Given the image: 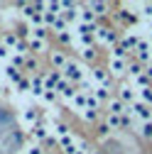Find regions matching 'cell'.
<instances>
[{
  "label": "cell",
  "mask_w": 152,
  "mask_h": 154,
  "mask_svg": "<svg viewBox=\"0 0 152 154\" xmlns=\"http://www.w3.org/2000/svg\"><path fill=\"white\" fill-rule=\"evenodd\" d=\"M128 112H132L135 118H140V120H145V122L152 120V110H150L147 105H142V103H135L132 108H128Z\"/></svg>",
  "instance_id": "cell-1"
},
{
  "label": "cell",
  "mask_w": 152,
  "mask_h": 154,
  "mask_svg": "<svg viewBox=\"0 0 152 154\" xmlns=\"http://www.w3.org/2000/svg\"><path fill=\"white\" fill-rule=\"evenodd\" d=\"M64 73H66V79H71V81H81L84 79V69L79 64H74V61H69L64 66Z\"/></svg>",
  "instance_id": "cell-2"
},
{
  "label": "cell",
  "mask_w": 152,
  "mask_h": 154,
  "mask_svg": "<svg viewBox=\"0 0 152 154\" xmlns=\"http://www.w3.org/2000/svg\"><path fill=\"white\" fill-rule=\"evenodd\" d=\"M30 47H32V51H42V49H44V29H34V32H32Z\"/></svg>",
  "instance_id": "cell-3"
},
{
  "label": "cell",
  "mask_w": 152,
  "mask_h": 154,
  "mask_svg": "<svg viewBox=\"0 0 152 154\" xmlns=\"http://www.w3.org/2000/svg\"><path fill=\"white\" fill-rule=\"evenodd\" d=\"M135 49H138V56H140V59L147 61V56H150V44H147V42H138Z\"/></svg>",
  "instance_id": "cell-4"
},
{
  "label": "cell",
  "mask_w": 152,
  "mask_h": 154,
  "mask_svg": "<svg viewBox=\"0 0 152 154\" xmlns=\"http://www.w3.org/2000/svg\"><path fill=\"white\" fill-rule=\"evenodd\" d=\"M98 39L101 42H113V39H116V34H113L110 29H106V27H101L98 29Z\"/></svg>",
  "instance_id": "cell-5"
},
{
  "label": "cell",
  "mask_w": 152,
  "mask_h": 154,
  "mask_svg": "<svg viewBox=\"0 0 152 154\" xmlns=\"http://www.w3.org/2000/svg\"><path fill=\"white\" fill-rule=\"evenodd\" d=\"M110 69H113V73H123V69H125V59H116V56H113Z\"/></svg>",
  "instance_id": "cell-6"
},
{
  "label": "cell",
  "mask_w": 152,
  "mask_h": 154,
  "mask_svg": "<svg viewBox=\"0 0 152 154\" xmlns=\"http://www.w3.org/2000/svg\"><path fill=\"white\" fill-rule=\"evenodd\" d=\"M62 147H64L66 154H76V147H74V142L69 140V134H66V137H62Z\"/></svg>",
  "instance_id": "cell-7"
},
{
  "label": "cell",
  "mask_w": 152,
  "mask_h": 154,
  "mask_svg": "<svg viewBox=\"0 0 152 154\" xmlns=\"http://www.w3.org/2000/svg\"><path fill=\"white\" fill-rule=\"evenodd\" d=\"M120 95H123V98H125V100H128V98H130V100H132V88H128V86H125V88H123V93H120Z\"/></svg>",
  "instance_id": "cell-8"
},
{
  "label": "cell",
  "mask_w": 152,
  "mask_h": 154,
  "mask_svg": "<svg viewBox=\"0 0 152 154\" xmlns=\"http://www.w3.org/2000/svg\"><path fill=\"white\" fill-rule=\"evenodd\" d=\"M142 98L152 103V91H150V88H142Z\"/></svg>",
  "instance_id": "cell-9"
},
{
  "label": "cell",
  "mask_w": 152,
  "mask_h": 154,
  "mask_svg": "<svg viewBox=\"0 0 152 154\" xmlns=\"http://www.w3.org/2000/svg\"><path fill=\"white\" fill-rule=\"evenodd\" d=\"M91 10H98V12H103V10H106V5H103V3H91Z\"/></svg>",
  "instance_id": "cell-10"
},
{
  "label": "cell",
  "mask_w": 152,
  "mask_h": 154,
  "mask_svg": "<svg viewBox=\"0 0 152 154\" xmlns=\"http://www.w3.org/2000/svg\"><path fill=\"white\" fill-rule=\"evenodd\" d=\"M142 134H145V137H152V125H145L142 127Z\"/></svg>",
  "instance_id": "cell-11"
},
{
  "label": "cell",
  "mask_w": 152,
  "mask_h": 154,
  "mask_svg": "<svg viewBox=\"0 0 152 154\" xmlns=\"http://www.w3.org/2000/svg\"><path fill=\"white\" fill-rule=\"evenodd\" d=\"M5 56H8V49H5V47H0V59H5Z\"/></svg>",
  "instance_id": "cell-12"
},
{
  "label": "cell",
  "mask_w": 152,
  "mask_h": 154,
  "mask_svg": "<svg viewBox=\"0 0 152 154\" xmlns=\"http://www.w3.org/2000/svg\"><path fill=\"white\" fill-rule=\"evenodd\" d=\"M30 154H40V152H37V149H32V152H30Z\"/></svg>",
  "instance_id": "cell-13"
}]
</instances>
